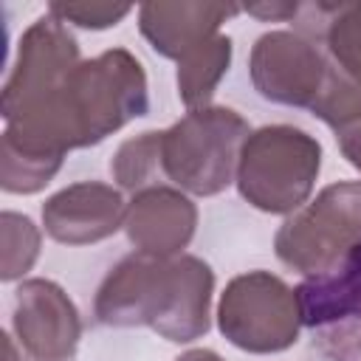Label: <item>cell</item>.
<instances>
[{"label":"cell","mask_w":361,"mask_h":361,"mask_svg":"<svg viewBox=\"0 0 361 361\" xmlns=\"http://www.w3.org/2000/svg\"><path fill=\"white\" fill-rule=\"evenodd\" d=\"M110 175L121 189L133 195L149 186H161V130H147L121 141L110 158Z\"/></svg>","instance_id":"16"},{"label":"cell","mask_w":361,"mask_h":361,"mask_svg":"<svg viewBox=\"0 0 361 361\" xmlns=\"http://www.w3.org/2000/svg\"><path fill=\"white\" fill-rule=\"evenodd\" d=\"M296 34L322 42L330 65L361 82V3H299Z\"/></svg>","instance_id":"14"},{"label":"cell","mask_w":361,"mask_h":361,"mask_svg":"<svg viewBox=\"0 0 361 361\" xmlns=\"http://www.w3.org/2000/svg\"><path fill=\"white\" fill-rule=\"evenodd\" d=\"M214 271L195 254H130L102 279L93 313L107 327H149L172 344H192L212 327Z\"/></svg>","instance_id":"2"},{"label":"cell","mask_w":361,"mask_h":361,"mask_svg":"<svg viewBox=\"0 0 361 361\" xmlns=\"http://www.w3.org/2000/svg\"><path fill=\"white\" fill-rule=\"evenodd\" d=\"M127 200L102 180H82L54 192L42 203L45 234L62 245H93L124 228Z\"/></svg>","instance_id":"11"},{"label":"cell","mask_w":361,"mask_h":361,"mask_svg":"<svg viewBox=\"0 0 361 361\" xmlns=\"http://www.w3.org/2000/svg\"><path fill=\"white\" fill-rule=\"evenodd\" d=\"M217 327L237 350L254 355L282 353L302 333L296 290L271 271L237 274L220 293Z\"/></svg>","instance_id":"6"},{"label":"cell","mask_w":361,"mask_h":361,"mask_svg":"<svg viewBox=\"0 0 361 361\" xmlns=\"http://www.w3.org/2000/svg\"><path fill=\"white\" fill-rule=\"evenodd\" d=\"M338 149H341V155L361 172V133L347 135V138H338Z\"/></svg>","instance_id":"21"},{"label":"cell","mask_w":361,"mask_h":361,"mask_svg":"<svg viewBox=\"0 0 361 361\" xmlns=\"http://www.w3.org/2000/svg\"><path fill=\"white\" fill-rule=\"evenodd\" d=\"M231 3H144L138 8V31L149 48L180 62L186 54L220 34V25L240 14Z\"/></svg>","instance_id":"13"},{"label":"cell","mask_w":361,"mask_h":361,"mask_svg":"<svg viewBox=\"0 0 361 361\" xmlns=\"http://www.w3.org/2000/svg\"><path fill=\"white\" fill-rule=\"evenodd\" d=\"M316 118H322L336 138H347L361 133V82H353L350 76L338 73L336 68L330 71V79L310 107Z\"/></svg>","instance_id":"17"},{"label":"cell","mask_w":361,"mask_h":361,"mask_svg":"<svg viewBox=\"0 0 361 361\" xmlns=\"http://www.w3.org/2000/svg\"><path fill=\"white\" fill-rule=\"evenodd\" d=\"M11 330L31 361H73L82 319L73 299L54 279H23L14 290Z\"/></svg>","instance_id":"10"},{"label":"cell","mask_w":361,"mask_h":361,"mask_svg":"<svg viewBox=\"0 0 361 361\" xmlns=\"http://www.w3.org/2000/svg\"><path fill=\"white\" fill-rule=\"evenodd\" d=\"M330 59L316 42L296 31H265L248 54V76L254 90L282 107L310 110L330 79Z\"/></svg>","instance_id":"9"},{"label":"cell","mask_w":361,"mask_h":361,"mask_svg":"<svg viewBox=\"0 0 361 361\" xmlns=\"http://www.w3.org/2000/svg\"><path fill=\"white\" fill-rule=\"evenodd\" d=\"M248 135V121L226 104L186 110L183 118L161 130V178L186 195H220L234 183Z\"/></svg>","instance_id":"3"},{"label":"cell","mask_w":361,"mask_h":361,"mask_svg":"<svg viewBox=\"0 0 361 361\" xmlns=\"http://www.w3.org/2000/svg\"><path fill=\"white\" fill-rule=\"evenodd\" d=\"M361 243V180L324 186L274 234L282 265L307 276L333 271Z\"/></svg>","instance_id":"5"},{"label":"cell","mask_w":361,"mask_h":361,"mask_svg":"<svg viewBox=\"0 0 361 361\" xmlns=\"http://www.w3.org/2000/svg\"><path fill=\"white\" fill-rule=\"evenodd\" d=\"M147 110L144 65L127 48H107L82 59L51 96L6 118L0 144L62 164L68 152L102 144Z\"/></svg>","instance_id":"1"},{"label":"cell","mask_w":361,"mask_h":361,"mask_svg":"<svg viewBox=\"0 0 361 361\" xmlns=\"http://www.w3.org/2000/svg\"><path fill=\"white\" fill-rule=\"evenodd\" d=\"M243 11L262 23H282V20H296L299 3H251L243 6Z\"/></svg>","instance_id":"20"},{"label":"cell","mask_w":361,"mask_h":361,"mask_svg":"<svg viewBox=\"0 0 361 361\" xmlns=\"http://www.w3.org/2000/svg\"><path fill=\"white\" fill-rule=\"evenodd\" d=\"M79 62L82 54L71 28L51 11L37 17L17 42V54L0 93L3 121L51 96Z\"/></svg>","instance_id":"8"},{"label":"cell","mask_w":361,"mask_h":361,"mask_svg":"<svg viewBox=\"0 0 361 361\" xmlns=\"http://www.w3.org/2000/svg\"><path fill=\"white\" fill-rule=\"evenodd\" d=\"M127 240L149 257H180L197 231V206L175 186H149L133 195L124 217Z\"/></svg>","instance_id":"12"},{"label":"cell","mask_w":361,"mask_h":361,"mask_svg":"<svg viewBox=\"0 0 361 361\" xmlns=\"http://www.w3.org/2000/svg\"><path fill=\"white\" fill-rule=\"evenodd\" d=\"M293 290L313 350L324 361H361V243L333 271Z\"/></svg>","instance_id":"7"},{"label":"cell","mask_w":361,"mask_h":361,"mask_svg":"<svg viewBox=\"0 0 361 361\" xmlns=\"http://www.w3.org/2000/svg\"><path fill=\"white\" fill-rule=\"evenodd\" d=\"M175 361H223L214 350H206V347H195V350H186L180 353Z\"/></svg>","instance_id":"22"},{"label":"cell","mask_w":361,"mask_h":361,"mask_svg":"<svg viewBox=\"0 0 361 361\" xmlns=\"http://www.w3.org/2000/svg\"><path fill=\"white\" fill-rule=\"evenodd\" d=\"M234 56V42L228 34H217L192 54H186L178 62V96L186 104V110H200L212 104V96L223 76L228 73Z\"/></svg>","instance_id":"15"},{"label":"cell","mask_w":361,"mask_h":361,"mask_svg":"<svg viewBox=\"0 0 361 361\" xmlns=\"http://www.w3.org/2000/svg\"><path fill=\"white\" fill-rule=\"evenodd\" d=\"M319 169L322 144L310 133L268 124L245 138L234 183L248 206L265 214H293L310 200Z\"/></svg>","instance_id":"4"},{"label":"cell","mask_w":361,"mask_h":361,"mask_svg":"<svg viewBox=\"0 0 361 361\" xmlns=\"http://www.w3.org/2000/svg\"><path fill=\"white\" fill-rule=\"evenodd\" d=\"M0 240H3V268H0V279L3 282H14L23 279L42 248V234L34 226V220L28 214L11 212L6 209L0 214Z\"/></svg>","instance_id":"18"},{"label":"cell","mask_w":361,"mask_h":361,"mask_svg":"<svg viewBox=\"0 0 361 361\" xmlns=\"http://www.w3.org/2000/svg\"><path fill=\"white\" fill-rule=\"evenodd\" d=\"M48 11L56 20H62L65 25L104 31V28L118 25L133 11V6H124V3H51Z\"/></svg>","instance_id":"19"}]
</instances>
